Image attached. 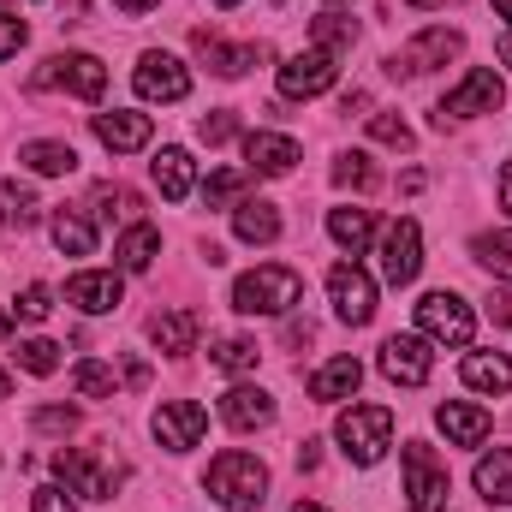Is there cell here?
<instances>
[{
  "instance_id": "f6af8a7d",
  "label": "cell",
  "mask_w": 512,
  "mask_h": 512,
  "mask_svg": "<svg viewBox=\"0 0 512 512\" xmlns=\"http://www.w3.org/2000/svg\"><path fill=\"white\" fill-rule=\"evenodd\" d=\"M36 429H48V435H72V429H78V411H72V405H42V411H36Z\"/></svg>"
},
{
  "instance_id": "7a4b0ae2",
  "label": "cell",
  "mask_w": 512,
  "mask_h": 512,
  "mask_svg": "<svg viewBox=\"0 0 512 512\" xmlns=\"http://www.w3.org/2000/svg\"><path fill=\"white\" fill-rule=\"evenodd\" d=\"M203 489H209V501H221L227 512H256L268 501V465L256 459V453H221L215 465H209V477H203Z\"/></svg>"
},
{
  "instance_id": "680465c9",
  "label": "cell",
  "mask_w": 512,
  "mask_h": 512,
  "mask_svg": "<svg viewBox=\"0 0 512 512\" xmlns=\"http://www.w3.org/2000/svg\"><path fill=\"white\" fill-rule=\"evenodd\" d=\"M215 6H221V12H233V6H239V0H215Z\"/></svg>"
},
{
  "instance_id": "836d02e7",
  "label": "cell",
  "mask_w": 512,
  "mask_h": 512,
  "mask_svg": "<svg viewBox=\"0 0 512 512\" xmlns=\"http://www.w3.org/2000/svg\"><path fill=\"white\" fill-rule=\"evenodd\" d=\"M256 358H262V346L245 340V334H227V340H215V352H209V364H215V370H227V376L256 370Z\"/></svg>"
},
{
  "instance_id": "d6a6232c",
  "label": "cell",
  "mask_w": 512,
  "mask_h": 512,
  "mask_svg": "<svg viewBox=\"0 0 512 512\" xmlns=\"http://www.w3.org/2000/svg\"><path fill=\"white\" fill-rule=\"evenodd\" d=\"M197 42L209 48V72H215V78H245V72L256 66L251 42H239V48H227V42H215V36H197Z\"/></svg>"
},
{
  "instance_id": "8992f818",
  "label": "cell",
  "mask_w": 512,
  "mask_h": 512,
  "mask_svg": "<svg viewBox=\"0 0 512 512\" xmlns=\"http://www.w3.org/2000/svg\"><path fill=\"white\" fill-rule=\"evenodd\" d=\"M54 477L72 489V495H84V501H114V489H120V465H108L102 453H90V447H66V453H54Z\"/></svg>"
},
{
  "instance_id": "83f0119b",
  "label": "cell",
  "mask_w": 512,
  "mask_h": 512,
  "mask_svg": "<svg viewBox=\"0 0 512 512\" xmlns=\"http://www.w3.org/2000/svg\"><path fill=\"white\" fill-rule=\"evenodd\" d=\"M18 161H24L30 173H42V179H60V173H72V167H78V149H72V143H60V137H36V143H24V149H18Z\"/></svg>"
},
{
  "instance_id": "7bdbcfd3",
  "label": "cell",
  "mask_w": 512,
  "mask_h": 512,
  "mask_svg": "<svg viewBox=\"0 0 512 512\" xmlns=\"http://www.w3.org/2000/svg\"><path fill=\"white\" fill-rule=\"evenodd\" d=\"M30 512H78V501H72L66 483H42V489L30 495Z\"/></svg>"
},
{
  "instance_id": "4316f807",
  "label": "cell",
  "mask_w": 512,
  "mask_h": 512,
  "mask_svg": "<svg viewBox=\"0 0 512 512\" xmlns=\"http://www.w3.org/2000/svg\"><path fill=\"white\" fill-rule=\"evenodd\" d=\"M328 239H334L340 251L364 256L370 239H376V215H370V209H328Z\"/></svg>"
},
{
  "instance_id": "6f0895ef",
  "label": "cell",
  "mask_w": 512,
  "mask_h": 512,
  "mask_svg": "<svg viewBox=\"0 0 512 512\" xmlns=\"http://www.w3.org/2000/svg\"><path fill=\"white\" fill-rule=\"evenodd\" d=\"M6 334H12V316H0V340H6Z\"/></svg>"
},
{
  "instance_id": "60d3db41",
  "label": "cell",
  "mask_w": 512,
  "mask_h": 512,
  "mask_svg": "<svg viewBox=\"0 0 512 512\" xmlns=\"http://www.w3.org/2000/svg\"><path fill=\"white\" fill-rule=\"evenodd\" d=\"M48 310H54V292H48V286H24V292L12 298V316H18V322H42Z\"/></svg>"
},
{
  "instance_id": "d4e9b609",
  "label": "cell",
  "mask_w": 512,
  "mask_h": 512,
  "mask_svg": "<svg viewBox=\"0 0 512 512\" xmlns=\"http://www.w3.org/2000/svg\"><path fill=\"white\" fill-rule=\"evenodd\" d=\"M149 340H155L167 358H185V352L197 346V310H161V316L149 322Z\"/></svg>"
},
{
  "instance_id": "f35d334b",
  "label": "cell",
  "mask_w": 512,
  "mask_h": 512,
  "mask_svg": "<svg viewBox=\"0 0 512 512\" xmlns=\"http://www.w3.org/2000/svg\"><path fill=\"white\" fill-rule=\"evenodd\" d=\"M18 364H24L30 376H54V370H60V346L42 340V334H36V340H18Z\"/></svg>"
},
{
  "instance_id": "c3c4849f",
  "label": "cell",
  "mask_w": 512,
  "mask_h": 512,
  "mask_svg": "<svg viewBox=\"0 0 512 512\" xmlns=\"http://www.w3.org/2000/svg\"><path fill=\"white\" fill-rule=\"evenodd\" d=\"M126 382H131V387L149 382V364H143V358H126Z\"/></svg>"
},
{
  "instance_id": "11a10c76",
  "label": "cell",
  "mask_w": 512,
  "mask_h": 512,
  "mask_svg": "<svg viewBox=\"0 0 512 512\" xmlns=\"http://www.w3.org/2000/svg\"><path fill=\"white\" fill-rule=\"evenodd\" d=\"M292 512H328V507H316V501H298V507H292Z\"/></svg>"
},
{
  "instance_id": "2e32d148",
  "label": "cell",
  "mask_w": 512,
  "mask_h": 512,
  "mask_svg": "<svg viewBox=\"0 0 512 512\" xmlns=\"http://www.w3.org/2000/svg\"><path fill=\"white\" fill-rule=\"evenodd\" d=\"M66 298H72L84 316H108V310H120L126 286H120V274H114V268H84V274H72V280H66Z\"/></svg>"
},
{
  "instance_id": "4dcf8cb0",
  "label": "cell",
  "mask_w": 512,
  "mask_h": 512,
  "mask_svg": "<svg viewBox=\"0 0 512 512\" xmlns=\"http://www.w3.org/2000/svg\"><path fill=\"white\" fill-rule=\"evenodd\" d=\"M48 233H54V245H60L66 256H90L96 251V227H90L78 209H60V215L48 221Z\"/></svg>"
},
{
  "instance_id": "6da1fadb",
  "label": "cell",
  "mask_w": 512,
  "mask_h": 512,
  "mask_svg": "<svg viewBox=\"0 0 512 512\" xmlns=\"http://www.w3.org/2000/svg\"><path fill=\"white\" fill-rule=\"evenodd\" d=\"M298 298H304V274L286 268V262H262V268L233 280V310L239 316H286Z\"/></svg>"
},
{
  "instance_id": "d590c367",
  "label": "cell",
  "mask_w": 512,
  "mask_h": 512,
  "mask_svg": "<svg viewBox=\"0 0 512 512\" xmlns=\"http://www.w3.org/2000/svg\"><path fill=\"white\" fill-rule=\"evenodd\" d=\"M310 42H316V48H328V54H340V48H352V42H358V24H352L346 12H322V18L310 24Z\"/></svg>"
},
{
  "instance_id": "30bf717a",
  "label": "cell",
  "mask_w": 512,
  "mask_h": 512,
  "mask_svg": "<svg viewBox=\"0 0 512 512\" xmlns=\"http://www.w3.org/2000/svg\"><path fill=\"white\" fill-rule=\"evenodd\" d=\"M501 96H507L501 72L477 66V72H465V78H459V84L447 90V102H441L435 126H447V120H477V114H495V108H501Z\"/></svg>"
},
{
  "instance_id": "ab89813d",
  "label": "cell",
  "mask_w": 512,
  "mask_h": 512,
  "mask_svg": "<svg viewBox=\"0 0 512 512\" xmlns=\"http://www.w3.org/2000/svg\"><path fill=\"white\" fill-rule=\"evenodd\" d=\"M197 137H203L209 149H215V143H233V137H239V114H233V108L203 114V120H197Z\"/></svg>"
},
{
  "instance_id": "7dc6e473",
  "label": "cell",
  "mask_w": 512,
  "mask_h": 512,
  "mask_svg": "<svg viewBox=\"0 0 512 512\" xmlns=\"http://www.w3.org/2000/svg\"><path fill=\"white\" fill-rule=\"evenodd\" d=\"M298 465L316 471V465H322V441H304V447H298Z\"/></svg>"
},
{
  "instance_id": "277c9868",
  "label": "cell",
  "mask_w": 512,
  "mask_h": 512,
  "mask_svg": "<svg viewBox=\"0 0 512 512\" xmlns=\"http://www.w3.org/2000/svg\"><path fill=\"white\" fill-rule=\"evenodd\" d=\"M417 334H423L429 346L465 352V346L477 340V310H471L459 292H423V298H417Z\"/></svg>"
},
{
  "instance_id": "ee69618b",
  "label": "cell",
  "mask_w": 512,
  "mask_h": 512,
  "mask_svg": "<svg viewBox=\"0 0 512 512\" xmlns=\"http://www.w3.org/2000/svg\"><path fill=\"white\" fill-rule=\"evenodd\" d=\"M370 137H376V143H393V149H411V126L393 120V114H376V120H370Z\"/></svg>"
},
{
  "instance_id": "603a6c76",
  "label": "cell",
  "mask_w": 512,
  "mask_h": 512,
  "mask_svg": "<svg viewBox=\"0 0 512 512\" xmlns=\"http://www.w3.org/2000/svg\"><path fill=\"white\" fill-rule=\"evenodd\" d=\"M233 233H239L245 245H274V239H280V209H274L268 197H245V203L233 209Z\"/></svg>"
},
{
  "instance_id": "ba28073f",
  "label": "cell",
  "mask_w": 512,
  "mask_h": 512,
  "mask_svg": "<svg viewBox=\"0 0 512 512\" xmlns=\"http://www.w3.org/2000/svg\"><path fill=\"white\" fill-rule=\"evenodd\" d=\"M334 78H340L334 54L310 42L304 54H292V60L280 66V96H286V102H316V96H328V90H334Z\"/></svg>"
},
{
  "instance_id": "cb8c5ba5",
  "label": "cell",
  "mask_w": 512,
  "mask_h": 512,
  "mask_svg": "<svg viewBox=\"0 0 512 512\" xmlns=\"http://www.w3.org/2000/svg\"><path fill=\"white\" fill-rule=\"evenodd\" d=\"M471 477H477V495H483L489 507H512V447H495V453H483Z\"/></svg>"
},
{
  "instance_id": "7c38bea8",
  "label": "cell",
  "mask_w": 512,
  "mask_h": 512,
  "mask_svg": "<svg viewBox=\"0 0 512 512\" xmlns=\"http://www.w3.org/2000/svg\"><path fill=\"white\" fill-rule=\"evenodd\" d=\"M131 84H137L143 102H185V96H191V72H185V60H173V54H161V48H149V54L137 60Z\"/></svg>"
},
{
  "instance_id": "484cf974",
  "label": "cell",
  "mask_w": 512,
  "mask_h": 512,
  "mask_svg": "<svg viewBox=\"0 0 512 512\" xmlns=\"http://www.w3.org/2000/svg\"><path fill=\"white\" fill-rule=\"evenodd\" d=\"M459 376H465V387H477V393H512V358L507 352H471L459 364Z\"/></svg>"
},
{
  "instance_id": "e575fe53",
  "label": "cell",
  "mask_w": 512,
  "mask_h": 512,
  "mask_svg": "<svg viewBox=\"0 0 512 512\" xmlns=\"http://www.w3.org/2000/svg\"><path fill=\"white\" fill-rule=\"evenodd\" d=\"M471 256L495 274V280H512V227L501 233H483V239H471Z\"/></svg>"
},
{
  "instance_id": "44dd1931",
  "label": "cell",
  "mask_w": 512,
  "mask_h": 512,
  "mask_svg": "<svg viewBox=\"0 0 512 512\" xmlns=\"http://www.w3.org/2000/svg\"><path fill=\"white\" fill-rule=\"evenodd\" d=\"M155 185H161V197H167V203H185V197H191V185H197L191 149H179V143H161V155H155Z\"/></svg>"
},
{
  "instance_id": "ac0fdd59",
  "label": "cell",
  "mask_w": 512,
  "mask_h": 512,
  "mask_svg": "<svg viewBox=\"0 0 512 512\" xmlns=\"http://www.w3.org/2000/svg\"><path fill=\"white\" fill-rule=\"evenodd\" d=\"M96 137H102V149H114V155H137V149L155 137V120H149V114H131V108H108V114H96Z\"/></svg>"
},
{
  "instance_id": "74e56055",
  "label": "cell",
  "mask_w": 512,
  "mask_h": 512,
  "mask_svg": "<svg viewBox=\"0 0 512 512\" xmlns=\"http://www.w3.org/2000/svg\"><path fill=\"white\" fill-rule=\"evenodd\" d=\"M72 387H78V393H84V399H114V370H108V364H96V358H78V364H72Z\"/></svg>"
},
{
  "instance_id": "816d5d0a",
  "label": "cell",
  "mask_w": 512,
  "mask_h": 512,
  "mask_svg": "<svg viewBox=\"0 0 512 512\" xmlns=\"http://www.w3.org/2000/svg\"><path fill=\"white\" fill-rule=\"evenodd\" d=\"M495 12H501V18L512 24V0H495Z\"/></svg>"
},
{
  "instance_id": "b9f144b4",
  "label": "cell",
  "mask_w": 512,
  "mask_h": 512,
  "mask_svg": "<svg viewBox=\"0 0 512 512\" xmlns=\"http://www.w3.org/2000/svg\"><path fill=\"white\" fill-rule=\"evenodd\" d=\"M96 209H102L108 221L120 215V221H126V227H131V215H137V197H131L126 185H102V191H96Z\"/></svg>"
},
{
  "instance_id": "f1b7e54d",
  "label": "cell",
  "mask_w": 512,
  "mask_h": 512,
  "mask_svg": "<svg viewBox=\"0 0 512 512\" xmlns=\"http://www.w3.org/2000/svg\"><path fill=\"white\" fill-rule=\"evenodd\" d=\"M114 256H120V268H126V274H143V268L161 256V233H155L149 221H131L126 233H120V245H114Z\"/></svg>"
},
{
  "instance_id": "9f6ffc18",
  "label": "cell",
  "mask_w": 512,
  "mask_h": 512,
  "mask_svg": "<svg viewBox=\"0 0 512 512\" xmlns=\"http://www.w3.org/2000/svg\"><path fill=\"white\" fill-rule=\"evenodd\" d=\"M6 393H12V376H6V370H0V399H6Z\"/></svg>"
},
{
  "instance_id": "52a82bcc",
  "label": "cell",
  "mask_w": 512,
  "mask_h": 512,
  "mask_svg": "<svg viewBox=\"0 0 512 512\" xmlns=\"http://www.w3.org/2000/svg\"><path fill=\"white\" fill-rule=\"evenodd\" d=\"M465 54V36L459 30H423V36H411L393 60H387V72L393 78H423V72H435V66H447V60H459Z\"/></svg>"
},
{
  "instance_id": "5b68a950",
  "label": "cell",
  "mask_w": 512,
  "mask_h": 512,
  "mask_svg": "<svg viewBox=\"0 0 512 512\" xmlns=\"http://www.w3.org/2000/svg\"><path fill=\"white\" fill-rule=\"evenodd\" d=\"M399 465H405V507L411 512H447V465L435 459V447L429 441H405V453H399Z\"/></svg>"
},
{
  "instance_id": "681fc988",
  "label": "cell",
  "mask_w": 512,
  "mask_h": 512,
  "mask_svg": "<svg viewBox=\"0 0 512 512\" xmlns=\"http://www.w3.org/2000/svg\"><path fill=\"white\" fill-rule=\"evenodd\" d=\"M114 6H120V12H131V18H143V12H155L161 0H114Z\"/></svg>"
},
{
  "instance_id": "e0dca14e",
  "label": "cell",
  "mask_w": 512,
  "mask_h": 512,
  "mask_svg": "<svg viewBox=\"0 0 512 512\" xmlns=\"http://www.w3.org/2000/svg\"><path fill=\"white\" fill-rule=\"evenodd\" d=\"M221 423L239 429V435L268 429V423H274V393H262V387H251V382L227 387V393H221Z\"/></svg>"
},
{
  "instance_id": "f907efd6",
  "label": "cell",
  "mask_w": 512,
  "mask_h": 512,
  "mask_svg": "<svg viewBox=\"0 0 512 512\" xmlns=\"http://www.w3.org/2000/svg\"><path fill=\"white\" fill-rule=\"evenodd\" d=\"M501 209H507V215H512V161H507V167H501Z\"/></svg>"
},
{
  "instance_id": "7402d4cb",
  "label": "cell",
  "mask_w": 512,
  "mask_h": 512,
  "mask_svg": "<svg viewBox=\"0 0 512 512\" xmlns=\"http://www.w3.org/2000/svg\"><path fill=\"white\" fill-rule=\"evenodd\" d=\"M358 382H364V364H358V358H328L322 370H310V399H322V405L352 399Z\"/></svg>"
},
{
  "instance_id": "8fae6325",
  "label": "cell",
  "mask_w": 512,
  "mask_h": 512,
  "mask_svg": "<svg viewBox=\"0 0 512 512\" xmlns=\"http://www.w3.org/2000/svg\"><path fill=\"white\" fill-rule=\"evenodd\" d=\"M328 298H334V316L340 322H352V328L376 322V280L358 262H334L328 268Z\"/></svg>"
},
{
  "instance_id": "8d00e7d4",
  "label": "cell",
  "mask_w": 512,
  "mask_h": 512,
  "mask_svg": "<svg viewBox=\"0 0 512 512\" xmlns=\"http://www.w3.org/2000/svg\"><path fill=\"white\" fill-rule=\"evenodd\" d=\"M334 185H340V191H370V185H376V161H370L364 149H346V155L334 161Z\"/></svg>"
},
{
  "instance_id": "3957f363",
  "label": "cell",
  "mask_w": 512,
  "mask_h": 512,
  "mask_svg": "<svg viewBox=\"0 0 512 512\" xmlns=\"http://www.w3.org/2000/svg\"><path fill=\"white\" fill-rule=\"evenodd\" d=\"M334 441H340V453L352 465H382L387 447H393V411L387 405H352V411H340Z\"/></svg>"
},
{
  "instance_id": "f546056e",
  "label": "cell",
  "mask_w": 512,
  "mask_h": 512,
  "mask_svg": "<svg viewBox=\"0 0 512 512\" xmlns=\"http://www.w3.org/2000/svg\"><path fill=\"white\" fill-rule=\"evenodd\" d=\"M251 179H256L251 167H215V173L203 179V203H209V209H227V203L239 209V203H245V185H251Z\"/></svg>"
},
{
  "instance_id": "db71d44e",
  "label": "cell",
  "mask_w": 512,
  "mask_h": 512,
  "mask_svg": "<svg viewBox=\"0 0 512 512\" xmlns=\"http://www.w3.org/2000/svg\"><path fill=\"white\" fill-rule=\"evenodd\" d=\"M411 6H417V12H429V6H447V0H411Z\"/></svg>"
},
{
  "instance_id": "5bb4252c",
  "label": "cell",
  "mask_w": 512,
  "mask_h": 512,
  "mask_svg": "<svg viewBox=\"0 0 512 512\" xmlns=\"http://www.w3.org/2000/svg\"><path fill=\"white\" fill-rule=\"evenodd\" d=\"M417 268H423V227L411 215H399L382 233V280L387 286H411Z\"/></svg>"
},
{
  "instance_id": "d6986e66",
  "label": "cell",
  "mask_w": 512,
  "mask_h": 512,
  "mask_svg": "<svg viewBox=\"0 0 512 512\" xmlns=\"http://www.w3.org/2000/svg\"><path fill=\"white\" fill-rule=\"evenodd\" d=\"M245 167H251V173H268V179H280V173L298 167V143H292L286 131H251V137H245Z\"/></svg>"
},
{
  "instance_id": "9a60e30c",
  "label": "cell",
  "mask_w": 512,
  "mask_h": 512,
  "mask_svg": "<svg viewBox=\"0 0 512 512\" xmlns=\"http://www.w3.org/2000/svg\"><path fill=\"white\" fill-rule=\"evenodd\" d=\"M429 370H435V352H429V340L423 334H393L382 346V376L399 387H423L429 382Z\"/></svg>"
},
{
  "instance_id": "1f68e13d",
  "label": "cell",
  "mask_w": 512,
  "mask_h": 512,
  "mask_svg": "<svg viewBox=\"0 0 512 512\" xmlns=\"http://www.w3.org/2000/svg\"><path fill=\"white\" fill-rule=\"evenodd\" d=\"M36 221H42V203H36V191L6 179V185H0V227H18V233H24V227H36Z\"/></svg>"
},
{
  "instance_id": "4fadbf2b",
  "label": "cell",
  "mask_w": 512,
  "mask_h": 512,
  "mask_svg": "<svg viewBox=\"0 0 512 512\" xmlns=\"http://www.w3.org/2000/svg\"><path fill=\"white\" fill-rule=\"evenodd\" d=\"M149 429H155V441H161L167 453H191V447L203 441V429H209V411H203L197 399H167V405H155Z\"/></svg>"
},
{
  "instance_id": "ffe728a7",
  "label": "cell",
  "mask_w": 512,
  "mask_h": 512,
  "mask_svg": "<svg viewBox=\"0 0 512 512\" xmlns=\"http://www.w3.org/2000/svg\"><path fill=\"white\" fill-rule=\"evenodd\" d=\"M435 423H441V435H447L453 447H483V441H489V411H483V405L447 399V405L435 411Z\"/></svg>"
},
{
  "instance_id": "bcb514c9",
  "label": "cell",
  "mask_w": 512,
  "mask_h": 512,
  "mask_svg": "<svg viewBox=\"0 0 512 512\" xmlns=\"http://www.w3.org/2000/svg\"><path fill=\"white\" fill-rule=\"evenodd\" d=\"M24 36H30L24 18H18V12H0V60H12V54L24 48Z\"/></svg>"
},
{
  "instance_id": "f5cc1de1",
  "label": "cell",
  "mask_w": 512,
  "mask_h": 512,
  "mask_svg": "<svg viewBox=\"0 0 512 512\" xmlns=\"http://www.w3.org/2000/svg\"><path fill=\"white\" fill-rule=\"evenodd\" d=\"M501 60L512 66V36H501Z\"/></svg>"
},
{
  "instance_id": "9c48e42d",
  "label": "cell",
  "mask_w": 512,
  "mask_h": 512,
  "mask_svg": "<svg viewBox=\"0 0 512 512\" xmlns=\"http://www.w3.org/2000/svg\"><path fill=\"white\" fill-rule=\"evenodd\" d=\"M36 84L66 90V96H78V102H102V90H108V66H102L96 54H54V60L36 72Z\"/></svg>"
}]
</instances>
